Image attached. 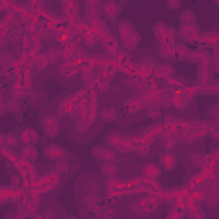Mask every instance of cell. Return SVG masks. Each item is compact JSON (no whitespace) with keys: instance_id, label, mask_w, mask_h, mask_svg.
Here are the masks:
<instances>
[{"instance_id":"1","label":"cell","mask_w":219,"mask_h":219,"mask_svg":"<svg viewBox=\"0 0 219 219\" xmlns=\"http://www.w3.org/2000/svg\"><path fill=\"white\" fill-rule=\"evenodd\" d=\"M178 5H180V0H170V2H168V7H171V9L178 7Z\"/></svg>"}]
</instances>
